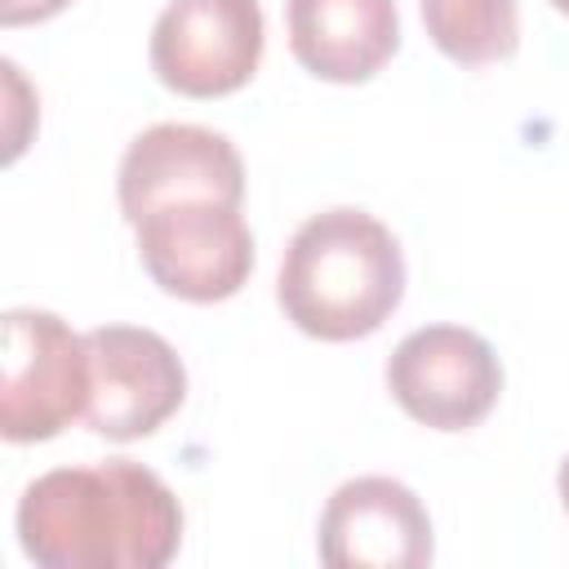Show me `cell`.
<instances>
[{
  "mask_svg": "<svg viewBox=\"0 0 569 569\" xmlns=\"http://www.w3.org/2000/svg\"><path fill=\"white\" fill-rule=\"evenodd\" d=\"M18 542L44 569H164L182 542V507L129 458L58 467L22 489Z\"/></svg>",
  "mask_w": 569,
  "mask_h": 569,
  "instance_id": "obj_1",
  "label": "cell"
},
{
  "mask_svg": "<svg viewBox=\"0 0 569 569\" xmlns=\"http://www.w3.org/2000/svg\"><path fill=\"white\" fill-rule=\"evenodd\" d=\"M276 298L320 342L369 338L405 298V253L365 209L311 213L284 249Z\"/></svg>",
  "mask_w": 569,
  "mask_h": 569,
  "instance_id": "obj_2",
  "label": "cell"
},
{
  "mask_svg": "<svg viewBox=\"0 0 569 569\" xmlns=\"http://www.w3.org/2000/svg\"><path fill=\"white\" fill-rule=\"evenodd\" d=\"M89 405V347L84 333L53 311H4V373H0V431L13 445L53 440Z\"/></svg>",
  "mask_w": 569,
  "mask_h": 569,
  "instance_id": "obj_3",
  "label": "cell"
},
{
  "mask_svg": "<svg viewBox=\"0 0 569 569\" xmlns=\"http://www.w3.org/2000/svg\"><path fill=\"white\" fill-rule=\"evenodd\" d=\"M147 276L187 302H222L253 271V236L240 204L182 196L133 222Z\"/></svg>",
  "mask_w": 569,
  "mask_h": 569,
  "instance_id": "obj_4",
  "label": "cell"
},
{
  "mask_svg": "<svg viewBox=\"0 0 569 569\" xmlns=\"http://www.w3.org/2000/svg\"><path fill=\"white\" fill-rule=\"evenodd\" d=\"M387 387L413 422L431 431H467L498 405L502 365L480 333L462 325H427L391 351Z\"/></svg>",
  "mask_w": 569,
  "mask_h": 569,
  "instance_id": "obj_5",
  "label": "cell"
},
{
  "mask_svg": "<svg viewBox=\"0 0 569 569\" xmlns=\"http://www.w3.org/2000/svg\"><path fill=\"white\" fill-rule=\"evenodd\" d=\"M258 0H169L151 27V71L187 98H222L258 71Z\"/></svg>",
  "mask_w": 569,
  "mask_h": 569,
  "instance_id": "obj_6",
  "label": "cell"
},
{
  "mask_svg": "<svg viewBox=\"0 0 569 569\" xmlns=\"http://www.w3.org/2000/svg\"><path fill=\"white\" fill-rule=\"evenodd\" d=\"M89 347V431L107 440L151 436L187 396V369L178 351L133 325H102L84 333Z\"/></svg>",
  "mask_w": 569,
  "mask_h": 569,
  "instance_id": "obj_7",
  "label": "cell"
},
{
  "mask_svg": "<svg viewBox=\"0 0 569 569\" xmlns=\"http://www.w3.org/2000/svg\"><path fill=\"white\" fill-rule=\"evenodd\" d=\"M436 556L422 498L391 476H356L320 516V560L333 569H422Z\"/></svg>",
  "mask_w": 569,
  "mask_h": 569,
  "instance_id": "obj_8",
  "label": "cell"
},
{
  "mask_svg": "<svg viewBox=\"0 0 569 569\" xmlns=\"http://www.w3.org/2000/svg\"><path fill=\"white\" fill-rule=\"evenodd\" d=\"M116 187H120L124 218L138 222L156 204L182 200V196L240 204L244 164H240V151L204 124H151L129 142Z\"/></svg>",
  "mask_w": 569,
  "mask_h": 569,
  "instance_id": "obj_9",
  "label": "cell"
},
{
  "mask_svg": "<svg viewBox=\"0 0 569 569\" xmlns=\"http://www.w3.org/2000/svg\"><path fill=\"white\" fill-rule=\"evenodd\" d=\"M396 44V0H289V49L320 80H369Z\"/></svg>",
  "mask_w": 569,
  "mask_h": 569,
  "instance_id": "obj_10",
  "label": "cell"
},
{
  "mask_svg": "<svg viewBox=\"0 0 569 569\" xmlns=\"http://www.w3.org/2000/svg\"><path fill=\"white\" fill-rule=\"evenodd\" d=\"M418 4L431 44L462 67L502 62L520 44L516 0H418Z\"/></svg>",
  "mask_w": 569,
  "mask_h": 569,
  "instance_id": "obj_11",
  "label": "cell"
},
{
  "mask_svg": "<svg viewBox=\"0 0 569 569\" xmlns=\"http://www.w3.org/2000/svg\"><path fill=\"white\" fill-rule=\"evenodd\" d=\"M71 0H0V22L4 27H22V22H44L53 13H62Z\"/></svg>",
  "mask_w": 569,
  "mask_h": 569,
  "instance_id": "obj_12",
  "label": "cell"
},
{
  "mask_svg": "<svg viewBox=\"0 0 569 569\" xmlns=\"http://www.w3.org/2000/svg\"><path fill=\"white\" fill-rule=\"evenodd\" d=\"M556 485H560V498H565V507H569V458L560 462V476H556Z\"/></svg>",
  "mask_w": 569,
  "mask_h": 569,
  "instance_id": "obj_13",
  "label": "cell"
},
{
  "mask_svg": "<svg viewBox=\"0 0 569 569\" xmlns=\"http://www.w3.org/2000/svg\"><path fill=\"white\" fill-rule=\"evenodd\" d=\"M551 4H556V9H560V13H569V0H551Z\"/></svg>",
  "mask_w": 569,
  "mask_h": 569,
  "instance_id": "obj_14",
  "label": "cell"
}]
</instances>
